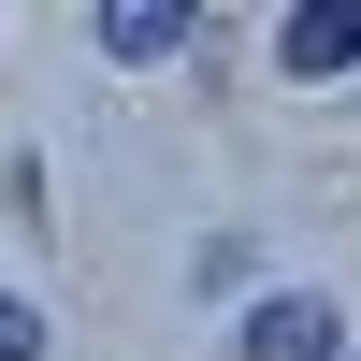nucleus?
Instances as JSON below:
<instances>
[{"label":"nucleus","mask_w":361,"mask_h":361,"mask_svg":"<svg viewBox=\"0 0 361 361\" xmlns=\"http://www.w3.org/2000/svg\"><path fill=\"white\" fill-rule=\"evenodd\" d=\"M246 361H347V304H333V289H275V304H246Z\"/></svg>","instance_id":"7ed1b4c3"},{"label":"nucleus","mask_w":361,"mask_h":361,"mask_svg":"<svg viewBox=\"0 0 361 361\" xmlns=\"http://www.w3.org/2000/svg\"><path fill=\"white\" fill-rule=\"evenodd\" d=\"M275 73H289V87L361 73V0H289V15H275Z\"/></svg>","instance_id":"f03ea898"},{"label":"nucleus","mask_w":361,"mask_h":361,"mask_svg":"<svg viewBox=\"0 0 361 361\" xmlns=\"http://www.w3.org/2000/svg\"><path fill=\"white\" fill-rule=\"evenodd\" d=\"M87 29H102L116 73H159V58L202 44V0H87Z\"/></svg>","instance_id":"f257e3e1"},{"label":"nucleus","mask_w":361,"mask_h":361,"mask_svg":"<svg viewBox=\"0 0 361 361\" xmlns=\"http://www.w3.org/2000/svg\"><path fill=\"white\" fill-rule=\"evenodd\" d=\"M0 361H44V304H15V289H0Z\"/></svg>","instance_id":"20e7f679"}]
</instances>
